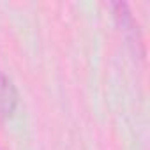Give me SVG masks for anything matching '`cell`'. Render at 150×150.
<instances>
[{"instance_id":"obj_1","label":"cell","mask_w":150,"mask_h":150,"mask_svg":"<svg viewBox=\"0 0 150 150\" xmlns=\"http://www.w3.org/2000/svg\"><path fill=\"white\" fill-rule=\"evenodd\" d=\"M16 104V92L11 85V81L4 76H0V110L11 113Z\"/></svg>"}]
</instances>
